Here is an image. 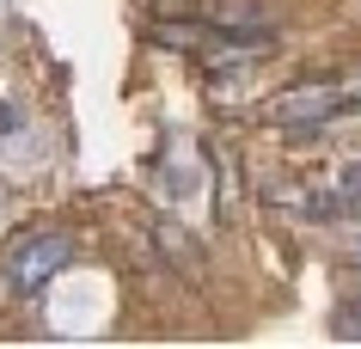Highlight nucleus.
<instances>
[{
	"label": "nucleus",
	"instance_id": "nucleus-1",
	"mask_svg": "<svg viewBox=\"0 0 361 349\" xmlns=\"http://www.w3.org/2000/svg\"><path fill=\"white\" fill-rule=\"evenodd\" d=\"M153 37L171 49H190L209 68H245L276 49L269 25H209V19H153Z\"/></svg>",
	"mask_w": 361,
	"mask_h": 349
},
{
	"label": "nucleus",
	"instance_id": "nucleus-2",
	"mask_svg": "<svg viewBox=\"0 0 361 349\" xmlns=\"http://www.w3.org/2000/svg\"><path fill=\"white\" fill-rule=\"evenodd\" d=\"M361 111V86H343V80H300L288 86L276 104H269V123L288 129V135H312V129H331L337 116Z\"/></svg>",
	"mask_w": 361,
	"mask_h": 349
},
{
	"label": "nucleus",
	"instance_id": "nucleus-3",
	"mask_svg": "<svg viewBox=\"0 0 361 349\" xmlns=\"http://www.w3.org/2000/svg\"><path fill=\"white\" fill-rule=\"evenodd\" d=\"M68 264H74V239L49 227V233H25V239H13V252H6L0 276H6V288H13V294H37L43 282H56Z\"/></svg>",
	"mask_w": 361,
	"mask_h": 349
},
{
	"label": "nucleus",
	"instance_id": "nucleus-4",
	"mask_svg": "<svg viewBox=\"0 0 361 349\" xmlns=\"http://www.w3.org/2000/svg\"><path fill=\"white\" fill-rule=\"evenodd\" d=\"M196 19H209V25H269L276 13H269L264 0H196Z\"/></svg>",
	"mask_w": 361,
	"mask_h": 349
},
{
	"label": "nucleus",
	"instance_id": "nucleus-5",
	"mask_svg": "<svg viewBox=\"0 0 361 349\" xmlns=\"http://www.w3.org/2000/svg\"><path fill=\"white\" fill-rule=\"evenodd\" d=\"M153 239L171 252V264H178V270H184V264H190V270H202V252H196V239H184V227H178V221H159V233H153Z\"/></svg>",
	"mask_w": 361,
	"mask_h": 349
},
{
	"label": "nucleus",
	"instance_id": "nucleus-6",
	"mask_svg": "<svg viewBox=\"0 0 361 349\" xmlns=\"http://www.w3.org/2000/svg\"><path fill=\"white\" fill-rule=\"evenodd\" d=\"M331 337H343V343H361V294L331 307Z\"/></svg>",
	"mask_w": 361,
	"mask_h": 349
},
{
	"label": "nucleus",
	"instance_id": "nucleus-7",
	"mask_svg": "<svg viewBox=\"0 0 361 349\" xmlns=\"http://www.w3.org/2000/svg\"><path fill=\"white\" fill-rule=\"evenodd\" d=\"M13 129H19V111H13V104H0V135H13Z\"/></svg>",
	"mask_w": 361,
	"mask_h": 349
},
{
	"label": "nucleus",
	"instance_id": "nucleus-8",
	"mask_svg": "<svg viewBox=\"0 0 361 349\" xmlns=\"http://www.w3.org/2000/svg\"><path fill=\"white\" fill-rule=\"evenodd\" d=\"M355 257H361V233H355Z\"/></svg>",
	"mask_w": 361,
	"mask_h": 349
},
{
	"label": "nucleus",
	"instance_id": "nucleus-9",
	"mask_svg": "<svg viewBox=\"0 0 361 349\" xmlns=\"http://www.w3.org/2000/svg\"><path fill=\"white\" fill-rule=\"evenodd\" d=\"M0 13H6V0H0Z\"/></svg>",
	"mask_w": 361,
	"mask_h": 349
}]
</instances>
